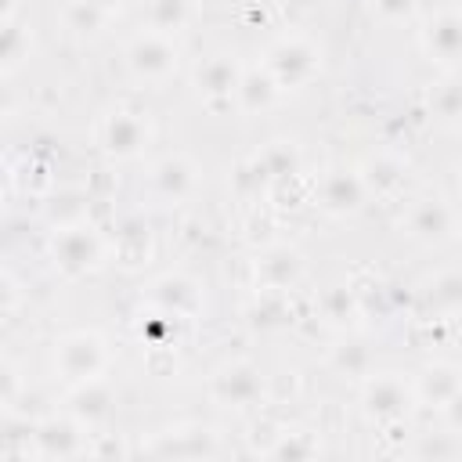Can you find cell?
I'll return each instance as SVG.
<instances>
[{
    "mask_svg": "<svg viewBox=\"0 0 462 462\" xmlns=\"http://www.w3.org/2000/svg\"><path fill=\"white\" fill-rule=\"evenodd\" d=\"M58 361H61V372L69 379H94V372L105 361V350L94 336H69L58 350Z\"/></svg>",
    "mask_w": 462,
    "mask_h": 462,
    "instance_id": "1",
    "label": "cell"
},
{
    "mask_svg": "<svg viewBox=\"0 0 462 462\" xmlns=\"http://www.w3.org/2000/svg\"><path fill=\"white\" fill-rule=\"evenodd\" d=\"M141 134H144L141 123H137V119H126V116L119 112V116H112V119L105 123V148L126 155V152H134V148L141 144Z\"/></svg>",
    "mask_w": 462,
    "mask_h": 462,
    "instance_id": "3",
    "label": "cell"
},
{
    "mask_svg": "<svg viewBox=\"0 0 462 462\" xmlns=\"http://www.w3.org/2000/svg\"><path fill=\"white\" fill-rule=\"evenodd\" d=\"M242 375H245V372H238V368H235V372H224V375H220V383H217V397H220V401L245 404V401L256 393V383H249V386H245V383H242Z\"/></svg>",
    "mask_w": 462,
    "mask_h": 462,
    "instance_id": "6",
    "label": "cell"
},
{
    "mask_svg": "<svg viewBox=\"0 0 462 462\" xmlns=\"http://www.w3.org/2000/svg\"><path fill=\"white\" fill-rule=\"evenodd\" d=\"M404 401H408V397H404L401 383H393V379H379V383L372 386V393H368V408H372L379 419L401 415V404H404Z\"/></svg>",
    "mask_w": 462,
    "mask_h": 462,
    "instance_id": "5",
    "label": "cell"
},
{
    "mask_svg": "<svg viewBox=\"0 0 462 462\" xmlns=\"http://www.w3.org/2000/svg\"><path fill=\"white\" fill-rule=\"evenodd\" d=\"M430 51L444 58L462 54V14H444L437 25H430Z\"/></svg>",
    "mask_w": 462,
    "mask_h": 462,
    "instance_id": "4",
    "label": "cell"
},
{
    "mask_svg": "<svg viewBox=\"0 0 462 462\" xmlns=\"http://www.w3.org/2000/svg\"><path fill=\"white\" fill-rule=\"evenodd\" d=\"M422 220H419V231H426V235H444L448 227H451V213L440 206V202H426L422 206Z\"/></svg>",
    "mask_w": 462,
    "mask_h": 462,
    "instance_id": "7",
    "label": "cell"
},
{
    "mask_svg": "<svg viewBox=\"0 0 462 462\" xmlns=\"http://www.w3.org/2000/svg\"><path fill=\"white\" fill-rule=\"evenodd\" d=\"M130 61H134V69H141L144 76H155V69L159 72H166L170 65H173V51L162 43V40H137V47L130 51Z\"/></svg>",
    "mask_w": 462,
    "mask_h": 462,
    "instance_id": "2",
    "label": "cell"
},
{
    "mask_svg": "<svg viewBox=\"0 0 462 462\" xmlns=\"http://www.w3.org/2000/svg\"><path fill=\"white\" fill-rule=\"evenodd\" d=\"M90 4H101V7H112V4H119V0H90Z\"/></svg>",
    "mask_w": 462,
    "mask_h": 462,
    "instance_id": "8",
    "label": "cell"
}]
</instances>
